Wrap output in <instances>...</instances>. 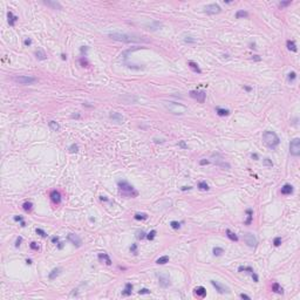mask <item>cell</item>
<instances>
[{
	"label": "cell",
	"instance_id": "cell-1",
	"mask_svg": "<svg viewBox=\"0 0 300 300\" xmlns=\"http://www.w3.org/2000/svg\"><path fill=\"white\" fill-rule=\"evenodd\" d=\"M111 39L117 40V41H123V42H127V44H130V42H148L147 39H142V38H138V36H135V35H131V34H125V33H111L109 34Z\"/></svg>",
	"mask_w": 300,
	"mask_h": 300
},
{
	"label": "cell",
	"instance_id": "cell-2",
	"mask_svg": "<svg viewBox=\"0 0 300 300\" xmlns=\"http://www.w3.org/2000/svg\"><path fill=\"white\" fill-rule=\"evenodd\" d=\"M164 107L172 114L176 115H183L185 113H188V107H185L182 103L177 102H164Z\"/></svg>",
	"mask_w": 300,
	"mask_h": 300
},
{
	"label": "cell",
	"instance_id": "cell-3",
	"mask_svg": "<svg viewBox=\"0 0 300 300\" xmlns=\"http://www.w3.org/2000/svg\"><path fill=\"white\" fill-rule=\"evenodd\" d=\"M263 141H264V143L267 145V147L270 148H275L277 145L279 144V142H280V140H279L278 135L274 133V131H265L264 134H263Z\"/></svg>",
	"mask_w": 300,
	"mask_h": 300
},
{
	"label": "cell",
	"instance_id": "cell-4",
	"mask_svg": "<svg viewBox=\"0 0 300 300\" xmlns=\"http://www.w3.org/2000/svg\"><path fill=\"white\" fill-rule=\"evenodd\" d=\"M119 188L120 190L123 192L124 195H131V196H137V192L134 191V186L130 185L127 181H120L119 183Z\"/></svg>",
	"mask_w": 300,
	"mask_h": 300
},
{
	"label": "cell",
	"instance_id": "cell-5",
	"mask_svg": "<svg viewBox=\"0 0 300 300\" xmlns=\"http://www.w3.org/2000/svg\"><path fill=\"white\" fill-rule=\"evenodd\" d=\"M14 81L20 84H32L36 82V79L33 76H28V75H19L14 78Z\"/></svg>",
	"mask_w": 300,
	"mask_h": 300
},
{
	"label": "cell",
	"instance_id": "cell-6",
	"mask_svg": "<svg viewBox=\"0 0 300 300\" xmlns=\"http://www.w3.org/2000/svg\"><path fill=\"white\" fill-rule=\"evenodd\" d=\"M290 153L293 156H299L300 155V138H294L292 140L290 143Z\"/></svg>",
	"mask_w": 300,
	"mask_h": 300
},
{
	"label": "cell",
	"instance_id": "cell-7",
	"mask_svg": "<svg viewBox=\"0 0 300 300\" xmlns=\"http://www.w3.org/2000/svg\"><path fill=\"white\" fill-rule=\"evenodd\" d=\"M157 278H158V283L162 287H168L170 285V277L165 271L157 273Z\"/></svg>",
	"mask_w": 300,
	"mask_h": 300
},
{
	"label": "cell",
	"instance_id": "cell-8",
	"mask_svg": "<svg viewBox=\"0 0 300 300\" xmlns=\"http://www.w3.org/2000/svg\"><path fill=\"white\" fill-rule=\"evenodd\" d=\"M243 238H244V242L246 243L247 245L250 247H254L257 245V238L256 236L253 233H251V232H247V233H245L244 236H243Z\"/></svg>",
	"mask_w": 300,
	"mask_h": 300
},
{
	"label": "cell",
	"instance_id": "cell-9",
	"mask_svg": "<svg viewBox=\"0 0 300 300\" xmlns=\"http://www.w3.org/2000/svg\"><path fill=\"white\" fill-rule=\"evenodd\" d=\"M211 284H212V286L216 288V291L218 292V293H220V294H223V293H230V290H229V287L225 286V285H223V284L219 283V281L211 280Z\"/></svg>",
	"mask_w": 300,
	"mask_h": 300
},
{
	"label": "cell",
	"instance_id": "cell-10",
	"mask_svg": "<svg viewBox=\"0 0 300 300\" xmlns=\"http://www.w3.org/2000/svg\"><path fill=\"white\" fill-rule=\"evenodd\" d=\"M190 96H191L192 99H195V100H197L198 102L203 103L204 101H205L206 94H205V92H198V90H191V92H190Z\"/></svg>",
	"mask_w": 300,
	"mask_h": 300
},
{
	"label": "cell",
	"instance_id": "cell-11",
	"mask_svg": "<svg viewBox=\"0 0 300 300\" xmlns=\"http://www.w3.org/2000/svg\"><path fill=\"white\" fill-rule=\"evenodd\" d=\"M204 9H205L206 13L209 14H217L219 13L220 11H222V8L219 7V5H217V4H210V5H206L205 7H204Z\"/></svg>",
	"mask_w": 300,
	"mask_h": 300
},
{
	"label": "cell",
	"instance_id": "cell-12",
	"mask_svg": "<svg viewBox=\"0 0 300 300\" xmlns=\"http://www.w3.org/2000/svg\"><path fill=\"white\" fill-rule=\"evenodd\" d=\"M67 239H68L73 245H75V246H78V247H80L81 245H82V240H81V238L78 236V234L69 233L68 236H67Z\"/></svg>",
	"mask_w": 300,
	"mask_h": 300
},
{
	"label": "cell",
	"instance_id": "cell-13",
	"mask_svg": "<svg viewBox=\"0 0 300 300\" xmlns=\"http://www.w3.org/2000/svg\"><path fill=\"white\" fill-rule=\"evenodd\" d=\"M109 117H110V120H113L114 122L119 123V124H122V123L124 122V117H123V115H121L120 113H116V111L110 113Z\"/></svg>",
	"mask_w": 300,
	"mask_h": 300
},
{
	"label": "cell",
	"instance_id": "cell-14",
	"mask_svg": "<svg viewBox=\"0 0 300 300\" xmlns=\"http://www.w3.org/2000/svg\"><path fill=\"white\" fill-rule=\"evenodd\" d=\"M50 199H52L53 203L60 204V202H61V195H60V192L56 191V190H53L50 192Z\"/></svg>",
	"mask_w": 300,
	"mask_h": 300
},
{
	"label": "cell",
	"instance_id": "cell-15",
	"mask_svg": "<svg viewBox=\"0 0 300 300\" xmlns=\"http://www.w3.org/2000/svg\"><path fill=\"white\" fill-rule=\"evenodd\" d=\"M99 260H100L101 263L107 264V265L111 264V259L109 258V256L107 254V253H100V254H99Z\"/></svg>",
	"mask_w": 300,
	"mask_h": 300
},
{
	"label": "cell",
	"instance_id": "cell-16",
	"mask_svg": "<svg viewBox=\"0 0 300 300\" xmlns=\"http://www.w3.org/2000/svg\"><path fill=\"white\" fill-rule=\"evenodd\" d=\"M44 4L46 6H49V7L54 8V9H62V6L60 5V3H58V1H45Z\"/></svg>",
	"mask_w": 300,
	"mask_h": 300
},
{
	"label": "cell",
	"instance_id": "cell-17",
	"mask_svg": "<svg viewBox=\"0 0 300 300\" xmlns=\"http://www.w3.org/2000/svg\"><path fill=\"white\" fill-rule=\"evenodd\" d=\"M195 293H196V295L197 297H200V298H204L206 295V290L204 288L203 286H198L195 288Z\"/></svg>",
	"mask_w": 300,
	"mask_h": 300
},
{
	"label": "cell",
	"instance_id": "cell-18",
	"mask_svg": "<svg viewBox=\"0 0 300 300\" xmlns=\"http://www.w3.org/2000/svg\"><path fill=\"white\" fill-rule=\"evenodd\" d=\"M293 192V186L291 184H285V185L281 188V194L283 195H291Z\"/></svg>",
	"mask_w": 300,
	"mask_h": 300
},
{
	"label": "cell",
	"instance_id": "cell-19",
	"mask_svg": "<svg viewBox=\"0 0 300 300\" xmlns=\"http://www.w3.org/2000/svg\"><path fill=\"white\" fill-rule=\"evenodd\" d=\"M215 163H216L217 165H219V167H222L223 169H225V170H229V169H230V168H231V167H230V164H229L228 162H225L224 159H217V161H216V159H215Z\"/></svg>",
	"mask_w": 300,
	"mask_h": 300
},
{
	"label": "cell",
	"instance_id": "cell-20",
	"mask_svg": "<svg viewBox=\"0 0 300 300\" xmlns=\"http://www.w3.org/2000/svg\"><path fill=\"white\" fill-rule=\"evenodd\" d=\"M35 56H36V59H38V60H46V59H47V54L45 53L42 49L36 50V52H35Z\"/></svg>",
	"mask_w": 300,
	"mask_h": 300
},
{
	"label": "cell",
	"instance_id": "cell-21",
	"mask_svg": "<svg viewBox=\"0 0 300 300\" xmlns=\"http://www.w3.org/2000/svg\"><path fill=\"white\" fill-rule=\"evenodd\" d=\"M272 291L275 292V293H279V294H283V293H284L283 287H281L278 283H273L272 284Z\"/></svg>",
	"mask_w": 300,
	"mask_h": 300
},
{
	"label": "cell",
	"instance_id": "cell-22",
	"mask_svg": "<svg viewBox=\"0 0 300 300\" xmlns=\"http://www.w3.org/2000/svg\"><path fill=\"white\" fill-rule=\"evenodd\" d=\"M131 291H133V285H131L130 283H127V284H125L124 291H122V294L123 295H130L131 294Z\"/></svg>",
	"mask_w": 300,
	"mask_h": 300
},
{
	"label": "cell",
	"instance_id": "cell-23",
	"mask_svg": "<svg viewBox=\"0 0 300 300\" xmlns=\"http://www.w3.org/2000/svg\"><path fill=\"white\" fill-rule=\"evenodd\" d=\"M216 113L219 116H228L229 114H230V111L228 110V109H223V108H220V107H217L216 108Z\"/></svg>",
	"mask_w": 300,
	"mask_h": 300
},
{
	"label": "cell",
	"instance_id": "cell-24",
	"mask_svg": "<svg viewBox=\"0 0 300 300\" xmlns=\"http://www.w3.org/2000/svg\"><path fill=\"white\" fill-rule=\"evenodd\" d=\"M188 65H189V67L191 68L194 72H196V73H202V70H200V68L198 67V65L196 63V62H194V61H189L188 62Z\"/></svg>",
	"mask_w": 300,
	"mask_h": 300
},
{
	"label": "cell",
	"instance_id": "cell-25",
	"mask_svg": "<svg viewBox=\"0 0 300 300\" xmlns=\"http://www.w3.org/2000/svg\"><path fill=\"white\" fill-rule=\"evenodd\" d=\"M8 22H9V25L11 26H14L15 25V22L18 21V17H15V15H13V13L12 12H8Z\"/></svg>",
	"mask_w": 300,
	"mask_h": 300
},
{
	"label": "cell",
	"instance_id": "cell-26",
	"mask_svg": "<svg viewBox=\"0 0 300 300\" xmlns=\"http://www.w3.org/2000/svg\"><path fill=\"white\" fill-rule=\"evenodd\" d=\"M48 125H49V128L54 131H58L59 129H60V124H59L58 122H55V121H49V122H48Z\"/></svg>",
	"mask_w": 300,
	"mask_h": 300
},
{
	"label": "cell",
	"instance_id": "cell-27",
	"mask_svg": "<svg viewBox=\"0 0 300 300\" xmlns=\"http://www.w3.org/2000/svg\"><path fill=\"white\" fill-rule=\"evenodd\" d=\"M286 45H287V48H288L290 50H293V52H297V50H298L294 41H292V40H287Z\"/></svg>",
	"mask_w": 300,
	"mask_h": 300
},
{
	"label": "cell",
	"instance_id": "cell-28",
	"mask_svg": "<svg viewBox=\"0 0 300 300\" xmlns=\"http://www.w3.org/2000/svg\"><path fill=\"white\" fill-rule=\"evenodd\" d=\"M60 271H61V270H60V269H54L53 271H52V272L49 273V275H48V277H49V279H50V280H53V279H55L56 277H58V275L60 274Z\"/></svg>",
	"mask_w": 300,
	"mask_h": 300
},
{
	"label": "cell",
	"instance_id": "cell-29",
	"mask_svg": "<svg viewBox=\"0 0 300 300\" xmlns=\"http://www.w3.org/2000/svg\"><path fill=\"white\" fill-rule=\"evenodd\" d=\"M168 261H169V257L168 256H163V257H159L157 260H156V263L158 265H164V264H167Z\"/></svg>",
	"mask_w": 300,
	"mask_h": 300
},
{
	"label": "cell",
	"instance_id": "cell-30",
	"mask_svg": "<svg viewBox=\"0 0 300 300\" xmlns=\"http://www.w3.org/2000/svg\"><path fill=\"white\" fill-rule=\"evenodd\" d=\"M247 17H249V13H247L246 11H244V9H240V11H238L236 13L237 19H240V18H247Z\"/></svg>",
	"mask_w": 300,
	"mask_h": 300
},
{
	"label": "cell",
	"instance_id": "cell-31",
	"mask_svg": "<svg viewBox=\"0 0 300 300\" xmlns=\"http://www.w3.org/2000/svg\"><path fill=\"white\" fill-rule=\"evenodd\" d=\"M226 236L229 237V239L233 240V242H237V240H238V237H237L236 234L233 233V232H231L230 230H226Z\"/></svg>",
	"mask_w": 300,
	"mask_h": 300
},
{
	"label": "cell",
	"instance_id": "cell-32",
	"mask_svg": "<svg viewBox=\"0 0 300 300\" xmlns=\"http://www.w3.org/2000/svg\"><path fill=\"white\" fill-rule=\"evenodd\" d=\"M22 208H24L25 211H31L32 208H33V204H32L31 202H25V203L22 204Z\"/></svg>",
	"mask_w": 300,
	"mask_h": 300
},
{
	"label": "cell",
	"instance_id": "cell-33",
	"mask_svg": "<svg viewBox=\"0 0 300 300\" xmlns=\"http://www.w3.org/2000/svg\"><path fill=\"white\" fill-rule=\"evenodd\" d=\"M198 188H199V190H203V191H208L209 190V185L206 184V182H199L198 183Z\"/></svg>",
	"mask_w": 300,
	"mask_h": 300
},
{
	"label": "cell",
	"instance_id": "cell-34",
	"mask_svg": "<svg viewBox=\"0 0 300 300\" xmlns=\"http://www.w3.org/2000/svg\"><path fill=\"white\" fill-rule=\"evenodd\" d=\"M238 271H239V272H243V271H244V272H246V271H247V272L252 273L253 272V269H252V267H250V266H239Z\"/></svg>",
	"mask_w": 300,
	"mask_h": 300
},
{
	"label": "cell",
	"instance_id": "cell-35",
	"mask_svg": "<svg viewBox=\"0 0 300 300\" xmlns=\"http://www.w3.org/2000/svg\"><path fill=\"white\" fill-rule=\"evenodd\" d=\"M147 218H148V215L147 213H136V215H135V219H137V220L147 219Z\"/></svg>",
	"mask_w": 300,
	"mask_h": 300
},
{
	"label": "cell",
	"instance_id": "cell-36",
	"mask_svg": "<svg viewBox=\"0 0 300 300\" xmlns=\"http://www.w3.org/2000/svg\"><path fill=\"white\" fill-rule=\"evenodd\" d=\"M223 252H224V250H223L222 247H215L213 249V254L215 256H220Z\"/></svg>",
	"mask_w": 300,
	"mask_h": 300
},
{
	"label": "cell",
	"instance_id": "cell-37",
	"mask_svg": "<svg viewBox=\"0 0 300 300\" xmlns=\"http://www.w3.org/2000/svg\"><path fill=\"white\" fill-rule=\"evenodd\" d=\"M78 151H79V147L76 144H72L69 147V153L74 154V153H78Z\"/></svg>",
	"mask_w": 300,
	"mask_h": 300
},
{
	"label": "cell",
	"instance_id": "cell-38",
	"mask_svg": "<svg viewBox=\"0 0 300 300\" xmlns=\"http://www.w3.org/2000/svg\"><path fill=\"white\" fill-rule=\"evenodd\" d=\"M155 236H156V231H155V230H153V231H150L149 233L147 234V238L149 239V240H153V239L155 238Z\"/></svg>",
	"mask_w": 300,
	"mask_h": 300
},
{
	"label": "cell",
	"instance_id": "cell-39",
	"mask_svg": "<svg viewBox=\"0 0 300 300\" xmlns=\"http://www.w3.org/2000/svg\"><path fill=\"white\" fill-rule=\"evenodd\" d=\"M170 225H171L172 229H179L181 228V224H179L178 222H176V220H172V222L170 223Z\"/></svg>",
	"mask_w": 300,
	"mask_h": 300
},
{
	"label": "cell",
	"instance_id": "cell-40",
	"mask_svg": "<svg viewBox=\"0 0 300 300\" xmlns=\"http://www.w3.org/2000/svg\"><path fill=\"white\" fill-rule=\"evenodd\" d=\"M295 78H297V74L294 72H291L288 74V81H291V82H293L295 80Z\"/></svg>",
	"mask_w": 300,
	"mask_h": 300
},
{
	"label": "cell",
	"instance_id": "cell-41",
	"mask_svg": "<svg viewBox=\"0 0 300 300\" xmlns=\"http://www.w3.org/2000/svg\"><path fill=\"white\" fill-rule=\"evenodd\" d=\"M263 164H264V165H266V167H272V165H273L272 161H271L270 158H265L264 161H263Z\"/></svg>",
	"mask_w": 300,
	"mask_h": 300
},
{
	"label": "cell",
	"instance_id": "cell-42",
	"mask_svg": "<svg viewBox=\"0 0 300 300\" xmlns=\"http://www.w3.org/2000/svg\"><path fill=\"white\" fill-rule=\"evenodd\" d=\"M273 244H274V246H279V245L281 244V238H280V237H277V238H274V240H273Z\"/></svg>",
	"mask_w": 300,
	"mask_h": 300
},
{
	"label": "cell",
	"instance_id": "cell-43",
	"mask_svg": "<svg viewBox=\"0 0 300 300\" xmlns=\"http://www.w3.org/2000/svg\"><path fill=\"white\" fill-rule=\"evenodd\" d=\"M36 233L40 234L41 237H46V236H47V233H46L44 230H41V229H36Z\"/></svg>",
	"mask_w": 300,
	"mask_h": 300
},
{
	"label": "cell",
	"instance_id": "cell-44",
	"mask_svg": "<svg viewBox=\"0 0 300 300\" xmlns=\"http://www.w3.org/2000/svg\"><path fill=\"white\" fill-rule=\"evenodd\" d=\"M138 293H140V294H149V293H150V290L142 288V290H140V291H138Z\"/></svg>",
	"mask_w": 300,
	"mask_h": 300
},
{
	"label": "cell",
	"instance_id": "cell-45",
	"mask_svg": "<svg viewBox=\"0 0 300 300\" xmlns=\"http://www.w3.org/2000/svg\"><path fill=\"white\" fill-rule=\"evenodd\" d=\"M144 237H147V236H145V233L143 231H138V232H137V238L138 239H143Z\"/></svg>",
	"mask_w": 300,
	"mask_h": 300
},
{
	"label": "cell",
	"instance_id": "cell-46",
	"mask_svg": "<svg viewBox=\"0 0 300 300\" xmlns=\"http://www.w3.org/2000/svg\"><path fill=\"white\" fill-rule=\"evenodd\" d=\"M130 251L134 253V254H137V246H136V244H133V245H131Z\"/></svg>",
	"mask_w": 300,
	"mask_h": 300
},
{
	"label": "cell",
	"instance_id": "cell-47",
	"mask_svg": "<svg viewBox=\"0 0 300 300\" xmlns=\"http://www.w3.org/2000/svg\"><path fill=\"white\" fill-rule=\"evenodd\" d=\"M185 42H191V44H195L196 42V39H191V36H188L186 39H184Z\"/></svg>",
	"mask_w": 300,
	"mask_h": 300
},
{
	"label": "cell",
	"instance_id": "cell-48",
	"mask_svg": "<svg viewBox=\"0 0 300 300\" xmlns=\"http://www.w3.org/2000/svg\"><path fill=\"white\" fill-rule=\"evenodd\" d=\"M80 62H81V63H82V66H83V67H88V62H87V60H86V59H83V58H82V59H81V60H80Z\"/></svg>",
	"mask_w": 300,
	"mask_h": 300
},
{
	"label": "cell",
	"instance_id": "cell-49",
	"mask_svg": "<svg viewBox=\"0 0 300 300\" xmlns=\"http://www.w3.org/2000/svg\"><path fill=\"white\" fill-rule=\"evenodd\" d=\"M288 5H291V1H284V3L279 4V6H280V7H285V6H288Z\"/></svg>",
	"mask_w": 300,
	"mask_h": 300
},
{
	"label": "cell",
	"instance_id": "cell-50",
	"mask_svg": "<svg viewBox=\"0 0 300 300\" xmlns=\"http://www.w3.org/2000/svg\"><path fill=\"white\" fill-rule=\"evenodd\" d=\"M239 297L242 298V299H246V300H250V299H251V298L249 297V295H247V294H244V293H242V294L239 295Z\"/></svg>",
	"mask_w": 300,
	"mask_h": 300
},
{
	"label": "cell",
	"instance_id": "cell-51",
	"mask_svg": "<svg viewBox=\"0 0 300 300\" xmlns=\"http://www.w3.org/2000/svg\"><path fill=\"white\" fill-rule=\"evenodd\" d=\"M31 247L33 250H39V246L36 245V243H31Z\"/></svg>",
	"mask_w": 300,
	"mask_h": 300
},
{
	"label": "cell",
	"instance_id": "cell-52",
	"mask_svg": "<svg viewBox=\"0 0 300 300\" xmlns=\"http://www.w3.org/2000/svg\"><path fill=\"white\" fill-rule=\"evenodd\" d=\"M21 242H22V238H21V237H19V238L17 239V243H15V246H17V247H19V246H20V243H21Z\"/></svg>",
	"mask_w": 300,
	"mask_h": 300
},
{
	"label": "cell",
	"instance_id": "cell-53",
	"mask_svg": "<svg viewBox=\"0 0 300 300\" xmlns=\"http://www.w3.org/2000/svg\"><path fill=\"white\" fill-rule=\"evenodd\" d=\"M179 147L184 148V149H185V148H188V147H186V144H185V142H184V141H181V142H179Z\"/></svg>",
	"mask_w": 300,
	"mask_h": 300
},
{
	"label": "cell",
	"instance_id": "cell-54",
	"mask_svg": "<svg viewBox=\"0 0 300 300\" xmlns=\"http://www.w3.org/2000/svg\"><path fill=\"white\" fill-rule=\"evenodd\" d=\"M14 220H17V222H22V217L15 216V217H14Z\"/></svg>",
	"mask_w": 300,
	"mask_h": 300
},
{
	"label": "cell",
	"instance_id": "cell-55",
	"mask_svg": "<svg viewBox=\"0 0 300 300\" xmlns=\"http://www.w3.org/2000/svg\"><path fill=\"white\" fill-rule=\"evenodd\" d=\"M24 42H25V45H27V46H28V45H31V44H32V40H31V39H26Z\"/></svg>",
	"mask_w": 300,
	"mask_h": 300
},
{
	"label": "cell",
	"instance_id": "cell-56",
	"mask_svg": "<svg viewBox=\"0 0 300 300\" xmlns=\"http://www.w3.org/2000/svg\"><path fill=\"white\" fill-rule=\"evenodd\" d=\"M208 163H209L208 159H203V161H200V162H199V164H202V165H204V164H208Z\"/></svg>",
	"mask_w": 300,
	"mask_h": 300
},
{
	"label": "cell",
	"instance_id": "cell-57",
	"mask_svg": "<svg viewBox=\"0 0 300 300\" xmlns=\"http://www.w3.org/2000/svg\"><path fill=\"white\" fill-rule=\"evenodd\" d=\"M52 242H53V243H58L59 242V237H53V238H52Z\"/></svg>",
	"mask_w": 300,
	"mask_h": 300
},
{
	"label": "cell",
	"instance_id": "cell-58",
	"mask_svg": "<svg viewBox=\"0 0 300 300\" xmlns=\"http://www.w3.org/2000/svg\"><path fill=\"white\" fill-rule=\"evenodd\" d=\"M190 189H191V186H183V188H182L183 191H185V190H190Z\"/></svg>",
	"mask_w": 300,
	"mask_h": 300
},
{
	"label": "cell",
	"instance_id": "cell-59",
	"mask_svg": "<svg viewBox=\"0 0 300 300\" xmlns=\"http://www.w3.org/2000/svg\"><path fill=\"white\" fill-rule=\"evenodd\" d=\"M252 158H254V159H258V156L256 155V154H252Z\"/></svg>",
	"mask_w": 300,
	"mask_h": 300
},
{
	"label": "cell",
	"instance_id": "cell-60",
	"mask_svg": "<svg viewBox=\"0 0 300 300\" xmlns=\"http://www.w3.org/2000/svg\"><path fill=\"white\" fill-rule=\"evenodd\" d=\"M26 263H27L28 265H31L32 264V260H31V259H27V260H26Z\"/></svg>",
	"mask_w": 300,
	"mask_h": 300
},
{
	"label": "cell",
	"instance_id": "cell-61",
	"mask_svg": "<svg viewBox=\"0 0 300 300\" xmlns=\"http://www.w3.org/2000/svg\"><path fill=\"white\" fill-rule=\"evenodd\" d=\"M61 56H62V60H66V59H67V56H66V55H65V54H62V55H61Z\"/></svg>",
	"mask_w": 300,
	"mask_h": 300
},
{
	"label": "cell",
	"instance_id": "cell-62",
	"mask_svg": "<svg viewBox=\"0 0 300 300\" xmlns=\"http://www.w3.org/2000/svg\"><path fill=\"white\" fill-rule=\"evenodd\" d=\"M253 59H256V60H260V59L258 58V55H254V56H253Z\"/></svg>",
	"mask_w": 300,
	"mask_h": 300
}]
</instances>
